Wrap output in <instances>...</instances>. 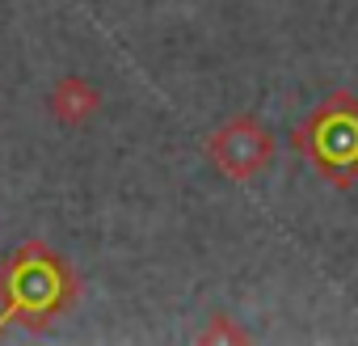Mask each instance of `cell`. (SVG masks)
<instances>
[{
	"label": "cell",
	"mask_w": 358,
	"mask_h": 346,
	"mask_svg": "<svg viewBox=\"0 0 358 346\" xmlns=\"http://www.w3.org/2000/svg\"><path fill=\"white\" fill-rule=\"evenodd\" d=\"M295 144L299 152L308 148L316 156V165L337 186H350V178L358 173V102L337 93L329 106L316 110L303 131H295Z\"/></svg>",
	"instance_id": "obj_1"
},
{
	"label": "cell",
	"mask_w": 358,
	"mask_h": 346,
	"mask_svg": "<svg viewBox=\"0 0 358 346\" xmlns=\"http://www.w3.org/2000/svg\"><path fill=\"white\" fill-rule=\"evenodd\" d=\"M274 152H278V139L257 114H236V118L220 123L215 135L207 139L211 165L232 182H249L257 173H266L274 165Z\"/></svg>",
	"instance_id": "obj_2"
},
{
	"label": "cell",
	"mask_w": 358,
	"mask_h": 346,
	"mask_svg": "<svg viewBox=\"0 0 358 346\" xmlns=\"http://www.w3.org/2000/svg\"><path fill=\"white\" fill-rule=\"evenodd\" d=\"M47 110L59 127H85L101 110V93L89 76H59L55 89L47 93Z\"/></svg>",
	"instance_id": "obj_3"
},
{
	"label": "cell",
	"mask_w": 358,
	"mask_h": 346,
	"mask_svg": "<svg viewBox=\"0 0 358 346\" xmlns=\"http://www.w3.org/2000/svg\"><path fill=\"white\" fill-rule=\"evenodd\" d=\"M245 338H249V333H245L241 325H232L224 312H215V317H211V325L203 329V342H245Z\"/></svg>",
	"instance_id": "obj_4"
}]
</instances>
